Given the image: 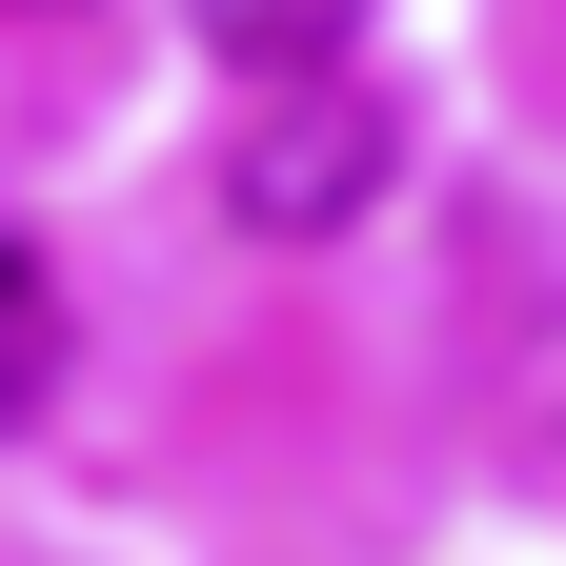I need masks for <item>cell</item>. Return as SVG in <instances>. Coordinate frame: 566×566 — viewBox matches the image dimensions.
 Listing matches in <instances>:
<instances>
[{"label":"cell","instance_id":"1","mask_svg":"<svg viewBox=\"0 0 566 566\" xmlns=\"http://www.w3.org/2000/svg\"><path fill=\"white\" fill-rule=\"evenodd\" d=\"M223 182H243V223H263V243H324V223H365V182H385V102H365V82H304V102H263Z\"/></svg>","mask_w":566,"mask_h":566},{"label":"cell","instance_id":"3","mask_svg":"<svg viewBox=\"0 0 566 566\" xmlns=\"http://www.w3.org/2000/svg\"><path fill=\"white\" fill-rule=\"evenodd\" d=\"M324 21H344V0H202V41H223V61H263V82H304V61H324Z\"/></svg>","mask_w":566,"mask_h":566},{"label":"cell","instance_id":"2","mask_svg":"<svg viewBox=\"0 0 566 566\" xmlns=\"http://www.w3.org/2000/svg\"><path fill=\"white\" fill-rule=\"evenodd\" d=\"M41 385H61V283L41 243H0V424H41Z\"/></svg>","mask_w":566,"mask_h":566}]
</instances>
